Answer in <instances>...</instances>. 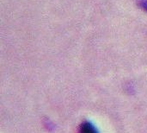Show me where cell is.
<instances>
[{"label":"cell","instance_id":"1","mask_svg":"<svg viewBox=\"0 0 147 133\" xmlns=\"http://www.w3.org/2000/svg\"><path fill=\"white\" fill-rule=\"evenodd\" d=\"M79 133H96V131L90 124L84 123L80 127Z\"/></svg>","mask_w":147,"mask_h":133},{"label":"cell","instance_id":"2","mask_svg":"<svg viewBox=\"0 0 147 133\" xmlns=\"http://www.w3.org/2000/svg\"><path fill=\"white\" fill-rule=\"evenodd\" d=\"M138 6H140L143 10L147 12V0H136Z\"/></svg>","mask_w":147,"mask_h":133}]
</instances>
